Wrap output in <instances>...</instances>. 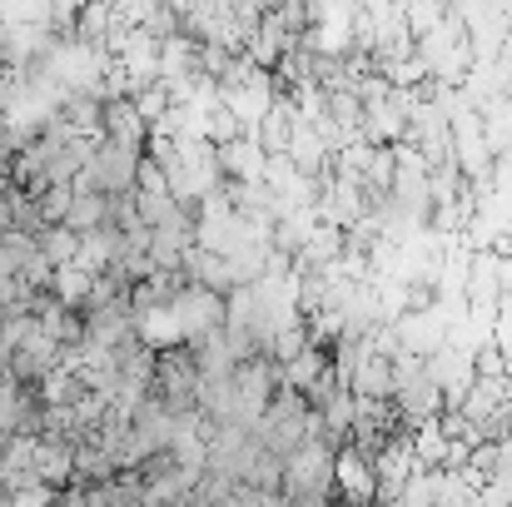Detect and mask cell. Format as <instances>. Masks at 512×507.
I'll list each match as a JSON object with an SVG mask.
<instances>
[{
	"label": "cell",
	"mask_w": 512,
	"mask_h": 507,
	"mask_svg": "<svg viewBox=\"0 0 512 507\" xmlns=\"http://www.w3.org/2000/svg\"><path fill=\"white\" fill-rule=\"evenodd\" d=\"M334 448L324 433L304 438L294 453H284V473H279V498L289 503H324L334 498Z\"/></svg>",
	"instance_id": "6da1fadb"
},
{
	"label": "cell",
	"mask_w": 512,
	"mask_h": 507,
	"mask_svg": "<svg viewBox=\"0 0 512 507\" xmlns=\"http://www.w3.org/2000/svg\"><path fill=\"white\" fill-rule=\"evenodd\" d=\"M358 498V503H368V498H378V478H373V458L363 453V448H353V443H339L334 448V498Z\"/></svg>",
	"instance_id": "7a4b0ae2"
},
{
	"label": "cell",
	"mask_w": 512,
	"mask_h": 507,
	"mask_svg": "<svg viewBox=\"0 0 512 507\" xmlns=\"http://www.w3.org/2000/svg\"><path fill=\"white\" fill-rule=\"evenodd\" d=\"M100 135H110V140H120V145H130V150H145V145H150V120L140 115L135 95H110V100H105V110H100Z\"/></svg>",
	"instance_id": "3957f363"
},
{
	"label": "cell",
	"mask_w": 512,
	"mask_h": 507,
	"mask_svg": "<svg viewBox=\"0 0 512 507\" xmlns=\"http://www.w3.org/2000/svg\"><path fill=\"white\" fill-rule=\"evenodd\" d=\"M70 189H75V194H70V209H65L60 224H70L75 234L100 229V224L110 219V194H105V189H80V184H70Z\"/></svg>",
	"instance_id": "277c9868"
}]
</instances>
